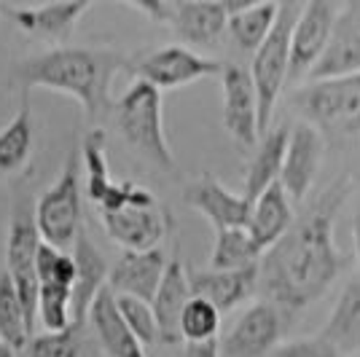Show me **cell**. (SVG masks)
Here are the masks:
<instances>
[{"label": "cell", "instance_id": "d4e9b609", "mask_svg": "<svg viewBox=\"0 0 360 357\" xmlns=\"http://www.w3.org/2000/svg\"><path fill=\"white\" fill-rule=\"evenodd\" d=\"M288 140H290V126L280 124L271 126L269 132L261 134L258 145L253 148L248 172H245V191L242 194L253 202L255 196H261L271 183H277L283 175V164H285Z\"/></svg>", "mask_w": 360, "mask_h": 357}, {"label": "cell", "instance_id": "b9f144b4", "mask_svg": "<svg viewBox=\"0 0 360 357\" xmlns=\"http://www.w3.org/2000/svg\"><path fill=\"white\" fill-rule=\"evenodd\" d=\"M0 11H3V0H0Z\"/></svg>", "mask_w": 360, "mask_h": 357}, {"label": "cell", "instance_id": "5bb4252c", "mask_svg": "<svg viewBox=\"0 0 360 357\" xmlns=\"http://www.w3.org/2000/svg\"><path fill=\"white\" fill-rule=\"evenodd\" d=\"M100 221L105 226L110 242H116L124 250H153L165 242L169 231V215L156 202L148 207H124L116 212H100Z\"/></svg>", "mask_w": 360, "mask_h": 357}, {"label": "cell", "instance_id": "2e32d148", "mask_svg": "<svg viewBox=\"0 0 360 357\" xmlns=\"http://www.w3.org/2000/svg\"><path fill=\"white\" fill-rule=\"evenodd\" d=\"M188 283L194 296L207 298L224 314L258 293L261 264L245 268H188Z\"/></svg>", "mask_w": 360, "mask_h": 357}, {"label": "cell", "instance_id": "8d00e7d4", "mask_svg": "<svg viewBox=\"0 0 360 357\" xmlns=\"http://www.w3.org/2000/svg\"><path fill=\"white\" fill-rule=\"evenodd\" d=\"M183 357H224L221 355V342H186L183 344Z\"/></svg>", "mask_w": 360, "mask_h": 357}, {"label": "cell", "instance_id": "7c38bea8", "mask_svg": "<svg viewBox=\"0 0 360 357\" xmlns=\"http://www.w3.org/2000/svg\"><path fill=\"white\" fill-rule=\"evenodd\" d=\"M323 153H326L323 132L317 129L312 121H301V124H296L290 129L280 183L285 186V191L290 194V199L296 205H301L307 196L312 194L315 180L320 175Z\"/></svg>", "mask_w": 360, "mask_h": 357}, {"label": "cell", "instance_id": "f1b7e54d", "mask_svg": "<svg viewBox=\"0 0 360 357\" xmlns=\"http://www.w3.org/2000/svg\"><path fill=\"white\" fill-rule=\"evenodd\" d=\"M264 250L258 247L248 226L237 228H218L215 231V245L210 253V268H245L261 264Z\"/></svg>", "mask_w": 360, "mask_h": 357}, {"label": "cell", "instance_id": "7a4b0ae2", "mask_svg": "<svg viewBox=\"0 0 360 357\" xmlns=\"http://www.w3.org/2000/svg\"><path fill=\"white\" fill-rule=\"evenodd\" d=\"M129 57L113 48L89 46H57L27 57L16 65V81L22 91L51 89L70 94L84 108V116L94 124L113 110L110 84L116 73L127 70Z\"/></svg>", "mask_w": 360, "mask_h": 357}, {"label": "cell", "instance_id": "83f0119b", "mask_svg": "<svg viewBox=\"0 0 360 357\" xmlns=\"http://www.w3.org/2000/svg\"><path fill=\"white\" fill-rule=\"evenodd\" d=\"M78 150H81V162H84V172H86V194L94 205H103V199L116 186V180L110 178V164H108L105 129L91 126Z\"/></svg>", "mask_w": 360, "mask_h": 357}, {"label": "cell", "instance_id": "d6a6232c", "mask_svg": "<svg viewBox=\"0 0 360 357\" xmlns=\"http://www.w3.org/2000/svg\"><path fill=\"white\" fill-rule=\"evenodd\" d=\"M25 349L27 357H81V325L32 336Z\"/></svg>", "mask_w": 360, "mask_h": 357}, {"label": "cell", "instance_id": "836d02e7", "mask_svg": "<svg viewBox=\"0 0 360 357\" xmlns=\"http://www.w3.org/2000/svg\"><path fill=\"white\" fill-rule=\"evenodd\" d=\"M119 298V309L127 320V325L132 327L140 342L150 346V344L162 342V333H159V320H156V312H153V304L150 301H143V298H132V296H116Z\"/></svg>", "mask_w": 360, "mask_h": 357}, {"label": "cell", "instance_id": "1f68e13d", "mask_svg": "<svg viewBox=\"0 0 360 357\" xmlns=\"http://www.w3.org/2000/svg\"><path fill=\"white\" fill-rule=\"evenodd\" d=\"M38 323L44 330H65L73 325V287L41 285L38 290Z\"/></svg>", "mask_w": 360, "mask_h": 357}, {"label": "cell", "instance_id": "9c48e42d", "mask_svg": "<svg viewBox=\"0 0 360 357\" xmlns=\"http://www.w3.org/2000/svg\"><path fill=\"white\" fill-rule=\"evenodd\" d=\"M221 116L224 129L240 150H253L261 140V116H258V91L253 75L242 65H224L221 70Z\"/></svg>", "mask_w": 360, "mask_h": 357}, {"label": "cell", "instance_id": "6da1fadb", "mask_svg": "<svg viewBox=\"0 0 360 357\" xmlns=\"http://www.w3.org/2000/svg\"><path fill=\"white\" fill-rule=\"evenodd\" d=\"M355 191L352 178L330 180L320 194L301 209L283 237L261 258L258 290L277 309L301 312L328 293L345 268V255L336 245L333 226L339 209Z\"/></svg>", "mask_w": 360, "mask_h": 357}, {"label": "cell", "instance_id": "3957f363", "mask_svg": "<svg viewBox=\"0 0 360 357\" xmlns=\"http://www.w3.org/2000/svg\"><path fill=\"white\" fill-rule=\"evenodd\" d=\"M113 119L121 140L135 156L150 164L159 172L175 169V153L167 143L165 132V105H162V89L153 84L135 78L127 91L113 103Z\"/></svg>", "mask_w": 360, "mask_h": 357}, {"label": "cell", "instance_id": "603a6c76", "mask_svg": "<svg viewBox=\"0 0 360 357\" xmlns=\"http://www.w3.org/2000/svg\"><path fill=\"white\" fill-rule=\"evenodd\" d=\"M317 336H323L342 357H360V271L347 280Z\"/></svg>", "mask_w": 360, "mask_h": 357}, {"label": "cell", "instance_id": "74e56055", "mask_svg": "<svg viewBox=\"0 0 360 357\" xmlns=\"http://www.w3.org/2000/svg\"><path fill=\"white\" fill-rule=\"evenodd\" d=\"M352 245H355V258H358L360 266V191L355 196V205H352Z\"/></svg>", "mask_w": 360, "mask_h": 357}, {"label": "cell", "instance_id": "8fae6325", "mask_svg": "<svg viewBox=\"0 0 360 357\" xmlns=\"http://www.w3.org/2000/svg\"><path fill=\"white\" fill-rule=\"evenodd\" d=\"M283 336V317L271 301H258L240 314V320L221 342L224 357H266Z\"/></svg>", "mask_w": 360, "mask_h": 357}, {"label": "cell", "instance_id": "ab89813d", "mask_svg": "<svg viewBox=\"0 0 360 357\" xmlns=\"http://www.w3.org/2000/svg\"><path fill=\"white\" fill-rule=\"evenodd\" d=\"M16 352H19V349H14L6 339H0V357H16Z\"/></svg>", "mask_w": 360, "mask_h": 357}, {"label": "cell", "instance_id": "484cf974", "mask_svg": "<svg viewBox=\"0 0 360 357\" xmlns=\"http://www.w3.org/2000/svg\"><path fill=\"white\" fill-rule=\"evenodd\" d=\"M35 143V126H32L30 91H22V105L8 126L0 129V175L19 172L32 153Z\"/></svg>", "mask_w": 360, "mask_h": 357}, {"label": "cell", "instance_id": "7bdbcfd3", "mask_svg": "<svg viewBox=\"0 0 360 357\" xmlns=\"http://www.w3.org/2000/svg\"><path fill=\"white\" fill-rule=\"evenodd\" d=\"M178 3H180V0H178Z\"/></svg>", "mask_w": 360, "mask_h": 357}, {"label": "cell", "instance_id": "f35d334b", "mask_svg": "<svg viewBox=\"0 0 360 357\" xmlns=\"http://www.w3.org/2000/svg\"><path fill=\"white\" fill-rule=\"evenodd\" d=\"M261 3H269V0H224V6L229 8V14L242 11V8H250V6H261Z\"/></svg>", "mask_w": 360, "mask_h": 357}, {"label": "cell", "instance_id": "4fadbf2b", "mask_svg": "<svg viewBox=\"0 0 360 357\" xmlns=\"http://www.w3.org/2000/svg\"><path fill=\"white\" fill-rule=\"evenodd\" d=\"M183 202L188 207L205 215L212 223V228H237V226L250 223V209L253 202L245 194H234L229 191L218 178H212L210 172L199 175L191 180L183 191Z\"/></svg>", "mask_w": 360, "mask_h": 357}, {"label": "cell", "instance_id": "4dcf8cb0", "mask_svg": "<svg viewBox=\"0 0 360 357\" xmlns=\"http://www.w3.org/2000/svg\"><path fill=\"white\" fill-rule=\"evenodd\" d=\"M221 330V309L207 298L191 296L180 314V339L186 342H210Z\"/></svg>", "mask_w": 360, "mask_h": 357}, {"label": "cell", "instance_id": "d590c367", "mask_svg": "<svg viewBox=\"0 0 360 357\" xmlns=\"http://www.w3.org/2000/svg\"><path fill=\"white\" fill-rule=\"evenodd\" d=\"M121 3L132 6L135 11L148 16L150 22H169V14H172V6L167 0H121Z\"/></svg>", "mask_w": 360, "mask_h": 357}, {"label": "cell", "instance_id": "d6986e66", "mask_svg": "<svg viewBox=\"0 0 360 357\" xmlns=\"http://www.w3.org/2000/svg\"><path fill=\"white\" fill-rule=\"evenodd\" d=\"M86 323L91 325L97 342H100L108 357H148L146 355V344L140 342L132 333V327L127 325V320L119 309V298L110 287H105L100 296L94 298Z\"/></svg>", "mask_w": 360, "mask_h": 357}, {"label": "cell", "instance_id": "60d3db41", "mask_svg": "<svg viewBox=\"0 0 360 357\" xmlns=\"http://www.w3.org/2000/svg\"><path fill=\"white\" fill-rule=\"evenodd\" d=\"M347 11L355 16V22L360 25V0H347Z\"/></svg>", "mask_w": 360, "mask_h": 357}, {"label": "cell", "instance_id": "8992f818", "mask_svg": "<svg viewBox=\"0 0 360 357\" xmlns=\"http://www.w3.org/2000/svg\"><path fill=\"white\" fill-rule=\"evenodd\" d=\"M293 103L320 132L339 137L360 132V73L307 81L296 89Z\"/></svg>", "mask_w": 360, "mask_h": 357}, {"label": "cell", "instance_id": "e575fe53", "mask_svg": "<svg viewBox=\"0 0 360 357\" xmlns=\"http://www.w3.org/2000/svg\"><path fill=\"white\" fill-rule=\"evenodd\" d=\"M271 357H342V355L323 336H312V339H293V342L277 344Z\"/></svg>", "mask_w": 360, "mask_h": 357}, {"label": "cell", "instance_id": "cb8c5ba5", "mask_svg": "<svg viewBox=\"0 0 360 357\" xmlns=\"http://www.w3.org/2000/svg\"><path fill=\"white\" fill-rule=\"evenodd\" d=\"M293 205H296V202L290 199V194H288L285 186H283L280 180L271 183L264 194L253 199L248 231L253 234V239L258 242V247H261L264 253H266L271 245L290 228V223L296 221Z\"/></svg>", "mask_w": 360, "mask_h": 357}, {"label": "cell", "instance_id": "e0dca14e", "mask_svg": "<svg viewBox=\"0 0 360 357\" xmlns=\"http://www.w3.org/2000/svg\"><path fill=\"white\" fill-rule=\"evenodd\" d=\"M229 16L224 0H180L172 6L169 25L183 46L212 48L229 32Z\"/></svg>", "mask_w": 360, "mask_h": 357}, {"label": "cell", "instance_id": "52a82bcc", "mask_svg": "<svg viewBox=\"0 0 360 357\" xmlns=\"http://www.w3.org/2000/svg\"><path fill=\"white\" fill-rule=\"evenodd\" d=\"M41 231L35 223V209H30V205L19 202L14 207V215L8 221V239H6V271L11 274L19 296L25 301L27 317L35 325L38 323V250H41Z\"/></svg>", "mask_w": 360, "mask_h": 357}, {"label": "cell", "instance_id": "ac0fdd59", "mask_svg": "<svg viewBox=\"0 0 360 357\" xmlns=\"http://www.w3.org/2000/svg\"><path fill=\"white\" fill-rule=\"evenodd\" d=\"M169 258L162 247L153 250H124L121 258L110 266L108 287L116 296H132L143 301H153Z\"/></svg>", "mask_w": 360, "mask_h": 357}, {"label": "cell", "instance_id": "44dd1931", "mask_svg": "<svg viewBox=\"0 0 360 357\" xmlns=\"http://www.w3.org/2000/svg\"><path fill=\"white\" fill-rule=\"evenodd\" d=\"M360 73V25L349 11H342L336 19V27L330 32L326 51L320 54L315 67L309 70L307 81L323 78H342V75Z\"/></svg>", "mask_w": 360, "mask_h": 357}, {"label": "cell", "instance_id": "ffe728a7", "mask_svg": "<svg viewBox=\"0 0 360 357\" xmlns=\"http://www.w3.org/2000/svg\"><path fill=\"white\" fill-rule=\"evenodd\" d=\"M75 258V285H73V325H84L89 320V309L94 298L108 287L110 266L105 255L94 247L86 231H81L70 247Z\"/></svg>", "mask_w": 360, "mask_h": 357}, {"label": "cell", "instance_id": "4316f807", "mask_svg": "<svg viewBox=\"0 0 360 357\" xmlns=\"http://www.w3.org/2000/svg\"><path fill=\"white\" fill-rule=\"evenodd\" d=\"M277 14H280V0H269V3H261V6L234 11L229 16V38L234 41V46L240 51L255 54V48L266 41V35L274 27Z\"/></svg>", "mask_w": 360, "mask_h": 357}, {"label": "cell", "instance_id": "30bf717a", "mask_svg": "<svg viewBox=\"0 0 360 357\" xmlns=\"http://www.w3.org/2000/svg\"><path fill=\"white\" fill-rule=\"evenodd\" d=\"M339 14L342 11L336 8L333 0H304L301 14L296 19V27H293V41H290L288 84L309 75V70L315 67V62L320 60V54L328 46Z\"/></svg>", "mask_w": 360, "mask_h": 357}, {"label": "cell", "instance_id": "9a60e30c", "mask_svg": "<svg viewBox=\"0 0 360 357\" xmlns=\"http://www.w3.org/2000/svg\"><path fill=\"white\" fill-rule=\"evenodd\" d=\"M97 0H49L41 6H11L6 8V16L14 22L16 30L25 35L41 38L49 44L65 41L78 19L89 11Z\"/></svg>", "mask_w": 360, "mask_h": 357}, {"label": "cell", "instance_id": "ba28073f", "mask_svg": "<svg viewBox=\"0 0 360 357\" xmlns=\"http://www.w3.org/2000/svg\"><path fill=\"white\" fill-rule=\"evenodd\" d=\"M221 70H224V62L202 57L199 51L183 44L162 46V48L146 51L135 60H129V65H127V73L148 81V84H153L156 89L162 91L180 89V86L196 84L202 78L221 75Z\"/></svg>", "mask_w": 360, "mask_h": 357}, {"label": "cell", "instance_id": "f546056e", "mask_svg": "<svg viewBox=\"0 0 360 357\" xmlns=\"http://www.w3.org/2000/svg\"><path fill=\"white\" fill-rule=\"evenodd\" d=\"M32 336H35V325L27 317L25 301L19 296L11 274L3 271L0 274V339H6L14 349H25Z\"/></svg>", "mask_w": 360, "mask_h": 357}, {"label": "cell", "instance_id": "277c9868", "mask_svg": "<svg viewBox=\"0 0 360 357\" xmlns=\"http://www.w3.org/2000/svg\"><path fill=\"white\" fill-rule=\"evenodd\" d=\"M301 6L304 0H280L277 22L266 35V41L255 48L253 62H250V75L258 91L261 134L271 129L274 108L290 75V41H293V27L301 14Z\"/></svg>", "mask_w": 360, "mask_h": 357}, {"label": "cell", "instance_id": "5b68a950", "mask_svg": "<svg viewBox=\"0 0 360 357\" xmlns=\"http://www.w3.org/2000/svg\"><path fill=\"white\" fill-rule=\"evenodd\" d=\"M81 150H70L65 156L57 180L46 188L35 202V223L44 242L70 250L78 234L84 231V199H81Z\"/></svg>", "mask_w": 360, "mask_h": 357}, {"label": "cell", "instance_id": "7402d4cb", "mask_svg": "<svg viewBox=\"0 0 360 357\" xmlns=\"http://www.w3.org/2000/svg\"><path fill=\"white\" fill-rule=\"evenodd\" d=\"M191 293V283H188V268L180 261L178 255L169 258L167 271L162 277V285L153 296V312L159 320V333H162V344H180V314L186 309Z\"/></svg>", "mask_w": 360, "mask_h": 357}]
</instances>
